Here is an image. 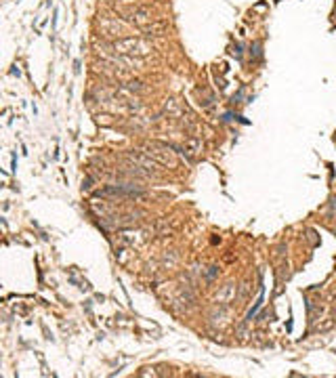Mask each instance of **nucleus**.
<instances>
[{
    "instance_id": "2",
    "label": "nucleus",
    "mask_w": 336,
    "mask_h": 378,
    "mask_svg": "<svg viewBox=\"0 0 336 378\" xmlns=\"http://www.w3.org/2000/svg\"><path fill=\"white\" fill-rule=\"evenodd\" d=\"M143 151L147 153V156H149L153 162H158L160 166H162V164H164V166H175V164H177V160L173 158V153L168 151V147H166V145L151 143V145H147Z\"/></svg>"
},
{
    "instance_id": "1",
    "label": "nucleus",
    "mask_w": 336,
    "mask_h": 378,
    "mask_svg": "<svg viewBox=\"0 0 336 378\" xmlns=\"http://www.w3.org/2000/svg\"><path fill=\"white\" fill-rule=\"evenodd\" d=\"M114 49L120 55H147L151 51L149 45H145L143 40L139 38H124V40H116L114 42Z\"/></svg>"
},
{
    "instance_id": "4",
    "label": "nucleus",
    "mask_w": 336,
    "mask_h": 378,
    "mask_svg": "<svg viewBox=\"0 0 336 378\" xmlns=\"http://www.w3.org/2000/svg\"><path fill=\"white\" fill-rule=\"evenodd\" d=\"M166 27H168L166 21H151L149 25H143V27H141V32H143L145 36H162V34L166 32Z\"/></svg>"
},
{
    "instance_id": "3",
    "label": "nucleus",
    "mask_w": 336,
    "mask_h": 378,
    "mask_svg": "<svg viewBox=\"0 0 336 378\" xmlns=\"http://www.w3.org/2000/svg\"><path fill=\"white\" fill-rule=\"evenodd\" d=\"M149 15H151V11H149L147 7H137V9L131 13V21H133L135 25H139V27H143V23H145L147 19H151Z\"/></svg>"
}]
</instances>
